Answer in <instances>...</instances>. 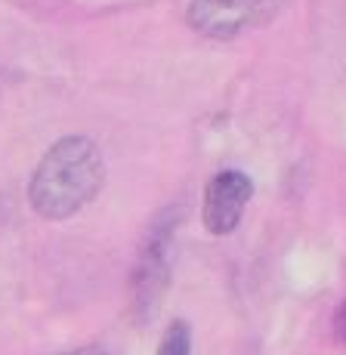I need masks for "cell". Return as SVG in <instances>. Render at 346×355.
I'll use <instances>...</instances> for the list:
<instances>
[{
    "label": "cell",
    "mask_w": 346,
    "mask_h": 355,
    "mask_svg": "<svg viewBox=\"0 0 346 355\" xmlns=\"http://www.w3.org/2000/svg\"><path fill=\"white\" fill-rule=\"evenodd\" d=\"M105 155L90 136H62L44 152L28 180V204L40 220L62 223L105 189Z\"/></svg>",
    "instance_id": "obj_1"
},
{
    "label": "cell",
    "mask_w": 346,
    "mask_h": 355,
    "mask_svg": "<svg viewBox=\"0 0 346 355\" xmlns=\"http://www.w3.org/2000/svg\"><path fill=\"white\" fill-rule=\"evenodd\" d=\"M288 0H189L186 22L207 40H235L273 25Z\"/></svg>",
    "instance_id": "obj_3"
},
{
    "label": "cell",
    "mask_w": 346,
    "mask_h": 355,
    "mask_svg": "<svg viewBox=\"0 0 346 355\" xmlns=\"http://www.w3.org/2000/svg\"><path fill=\"white\" fill-rule=\"evenodd\" d=\"M158 355H192V327L186 318H176L173 324H167L158 343Z\"/></svg>",
    "instance_id": "obj_5"
},
{
    "label": "cell",
    "mask_w": 346,
    "mask_h": 355,
    "mask_svg": "<svg viewBox=\"0 0 346 355\" xmlns=\"http://www.w3.org/2000/svg\"><path fill=\"white\" fill-rule=\"evenodd\" d=\"M56 355H108V349L103 343H87V346H78V349H65V352H56Z\"/></svg>",
    "instance_id": "obj_6"
},
{
    "label": "cell",
    "mask_w": 346,
    "mask_h": 355,
    "mask_svg": "<svg viewBox=\"0 0 346 355\" xmlns=\"http://www.w3.org/2000/svg\"><path fill=\"white\" fill-rule=\"evenodd\" d=\"M334 327H337V337H340V343L346 346V303L337 309V322H334Z\"/></svg>",
    "instance_id": "obj_7"
},
{
    "label": "cell",
    "mask_w": 346,
    "mask_h": 355,
    "mask_svg": "<svg viewBox=\"0 0 346 355\" xmlns=\"http://www.w3.org/2000/svg\"><path fill=\"white\" fill-rule=\"evenodd\" d=\"M254 198V180L244 170H220L207 180L205 201H201V223L210 235L226 238L239 229L244 210Z\"/></svg>",
    "instance_id": "obj_4"
},
{
    "label": "cell",
    "mask_w": 346,
    "mask_h": 355,
    "mask_svg": "<svg viewBox=\"0 0 346 355\" xmlns=\"http://www.w3.org/2000/svg\"><path fill=\"white\" fill-rule=\"evenodd\" d=\"M180 223H182L180 207L161 210L139 244L137 263H133V272H130V312L137 322H148L158 312L161 300L167 293Z\"/></svg>",
    "instance_id": "obj_2"
}]
</instances>
